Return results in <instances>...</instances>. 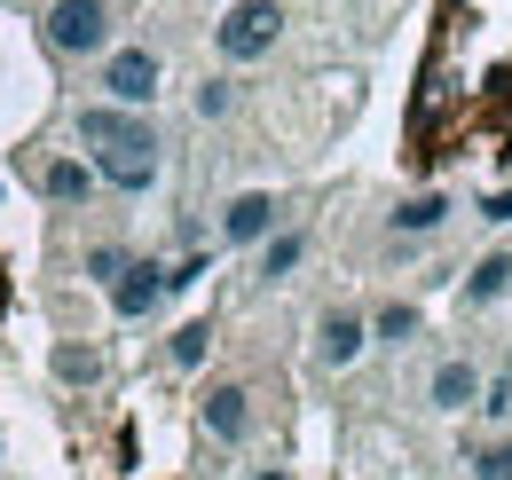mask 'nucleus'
Segmentation results:
<instances>
[{"instance_id": "6", "label": "nucleus", "mask_w": 512, "mask_h": 480, "mask_svg": "<svg viewBox=\"0 0 512 480\" xmlns=\"http://www.w3.org/2000/svg\"><path fill=\"white\" fill-rule=\"evenodd\" d=\"M276 229H284V197H276V189H237V197L221 205V244H229V252H260Z\"/></svg>"}, {"instance_id": "19", "label": "nucleus", "mask_w": 512, "mask_h": 480, "mask_svg": "<svg viewBox=\"0 0 512 480\" xmlns=\"http://www.w3.org/2000/svg\"><path fill=\"white\" fill-rule=\"evenodd\" d=\"M56 370H64V378H95V355H87V347H56Z\"/></svg>"}, {"instance_id": "5", "label": "nucleus", "mask_w": 512, "mask_h": 480, "mask_svg": "<svg viewBox=\"0 0 512 480\" xmlns=\"http://www.w3.org/2000/svg\"><path fill=\"white\" fill-rule=\"evenodd\" d=\"M363 355H371V315L363 307H323L316 331H308V362H316L323 378H339V370H355Z\"/></svg>"}, {"instance_id": "7", "label": "nucleus", "mask_w": 512, "mask_h": 480, "mask_svg": "<svg viewBox=\"0 0 512 480\" xmlns=\"http://www.w3.org/2000/svg\"><path fill=\"white\" fill-rule=\"evenodd\" d=\"M481 394H489V378H481V362H473V355H442V362H434V378H426V410H442V418L481 410Z\"/></svg>"}, {"instance_id": "11", "label": "nucleus", "mask_w": 512, "mask_h": 480, "mask_svg": "<svg viewBox=\"0 0 512 480\" xmlns=\"http://www.w3.org/2000/svg\"><path fill=\"white\" fill-rule=\"evenodd\" d=\"M505 300H512V244H497V252H481V260L465 268L457 307H465V315H481V307H505Z\"/></svg>"}, {"instance_id": "4", "label": "nucleus", "mask_w": 512, "mask_h": 480, "mask_svg": "<svg viewBox=\"0 0 512 480\" xmlns=\"http://www.w3.org/2000/svg\"><path fill=\"white\" fill-rule=\"evenodd\" d=\"M95 87H103V103L150 111V103H158V87H166V56H158V48H142V40H127V48H111V56L95 63Z\"/></svg>"}, {"instance_id": "3", "label": "nucleus", "mask_w": 512, "mask_h": 480, "mask_svg": "<svg viewBox=\"0 0 512 480\" xmlns=\"http://www.w3.org/2000/svg\"><path fill=\"white\" fill-rule=\"evenodd\" d=\"M276 40H284V0H221V24H213L221 63H260Z\"/></svg>"}, {"instance_id": "12", "label": "nucleus", "mask_w": 512, "mask_h": 480, "mask_svg": "<svg viewBox=\"0 0 512 480\" xmlns=\"http://www.w3.org/2000/svg\"><path fill=\"white\" fill-rule=\"evenodd\" d=\"M95 158H48L40 166V189H48V205H87L95 197Z\"/></svg>"}, {"instance_id": "16", "label": "nucleus", "mask_w": 512, "mask_h": 480, "mask_svg": "<svg viewBox=\"0 0 512 480\" xmlns=\"http://www.w3.org/2000/svg\"><path fill=\"white\" fill-rule=\"evenodd\" d=\"M205 347H213V323H182V331H174V347H166V362H174V370H197Z\"/></svg>"}, {"instance_id": "10", "label": "nucleus", "mask_w": 512, "mask_h": 480, "mask_svg": "<svg viewBox=\"0 0 512 480\" xmlns=\"http://www.w3.org/2000/svg\"><path fill=\"white\" fill-rule=\"evenodd\" d=\"M449 221H457V197H449V189H418V197H402V205L386 213V237L394 244H434Z\"/></svg>"}, {"instance_id": "14", "label": "nucleus", "mask_w": 512, "mask_h": 480, "mask_svg": "<svg viewBox=\"0 0 512 480\" xmlns=\"http://www.w3.org/2000/svg\"><path fill=\"white\" fill-rule=\"evenodd\" d=\"M410 339H418V307L410 300L371 307V347H410Z\"/></svg>"}, {"instance_id": "2", "label": "nucleus", "mask_w": 512, "mask_h": 480, "mask_svg": "<svg viewBox=\"0 0 512 480\" xmlns=\"http://www.w3.org/2000/svg\"><path fill=\"white\" fill-rule=\"evenodd\" d=\"M40 40H48V56H64V63L111 56V40H119V0H48Z\"/></svg>"}, {"instance_id": "8", "label": "nucleus", "mask_w": 512, "mask_h": 480, "mask_svg": "<svg viewBox=\"0 0 512 480\" xmlns=\"http://www.w3.org/2000/svg\"><path fill=\"white\" fill-rule=\"evenodd\" d=\"M166 300H174V268H158V260H127V276L111 284V315L119 323H142V315H158Z\"/></svg>"}, {"instance_id": "15", "label": "nucleus", "mask_w": 512, "mask_h": 480, "mask_svg": "<svg viewBox=\"0 0 512 480\" xmlns=\"http://www.w3.org/2000/svg\"><path fill=\"white\" fill-rule=\"evenodd\" d=\"M465 473H473V480H512V433L473 441V449H465Z\"/></svg>"}, {"instance_id": "18", "label": "nucleus", "mask_w": 512, "mask_h": 480, "mask_svg": "<svg viewBox=\"0 0 512 480\" xmlns=\"http://www.w3.org/2000/svg\"><path fill=\"white\" fill-rule=\"evenodd\" d=\"M237 111V79H205L197 87V119H229Z\"/></svg>"}, {"instance_id": "20", "label": "nucleus", "mask_w": 512, "mask_h": 480, "mask_svg": "<svg viewBox=\"0 0 512 480\" xmlns=\"http://www.w3.org/2000/svg\"><path fill=\"white\" fill-rule=\"evenodd\" d=\"M481 221H512V189H497V197L481 205Z\"/></svg>"}, {"instance_id": "9", "label": "nucleus", "mask_w": 512, "mask_h": 480, "mask_svg": "<svg viewBox=\"0 0 512 480\" xmlns=\"http://www.w3.org/2000/svg\"><path fill=\"white\" fill-rule=\"evenodd\" d=\"M197 425L221 441V449H237V441H253V386H237V378H221V386H205V402H197Z\"/></svg>"}, {"instance_id": "21", "label": "nucleus", "mask_w": 512, "mask_h": 480, "mask_svg": "<svg viewBox=\"0 0 512 480\" xmlns=\"http://www.w3.org/2000/svg\"><path fill=\"white\" fill-rule=\"evenodd\" d=\"M245 480H300V473H292V465H253Z\"/></svg>"}, {"instance_id": "17", "label": "nucleus", "mask_w": 512, "mask_h": 480, "mask_svg": "<svg viewBox=\"0 0 512 480\" xmlns=\"http://www.w3.org/2000/svg\"><path fill=\"white\" fill-rule=\"evenodd\" d=\"M127 244H95V252H87V276H95V284H103V292H111V284H119V276H127Z\"/></svg>"}, {"instance_id": "13", "label": "nucleus", "mask_w": 512, "mask_h": 480, "mask_svg": "<svg viewBox=\"0 0 512 480\" xmlns=\"http://www.w3.org/2000/svg\"><path fill=\"white\" fill-rule=\"evenodd\" d=\"M300 260H308V229H276V237L253 252V284H284Z\"/></svg>"}, {"instance_id": "1", "label": "nucleus", "mask_w": 512, "mask_h": 480, "mask_svg": "<svg viewBox=\"0 0 512 480\" xmlns=\"http://www.w3.org/2000/svg\"><path fill=\"white\" fill-rule=\"evenodd\" d=\"M71 134H79V150L95 158V174L111 181V189H127V197H142L150 181L166 174V134H158L150 111H127V103H87V111L71 119Z\"/></svg>"}]
</instances>
